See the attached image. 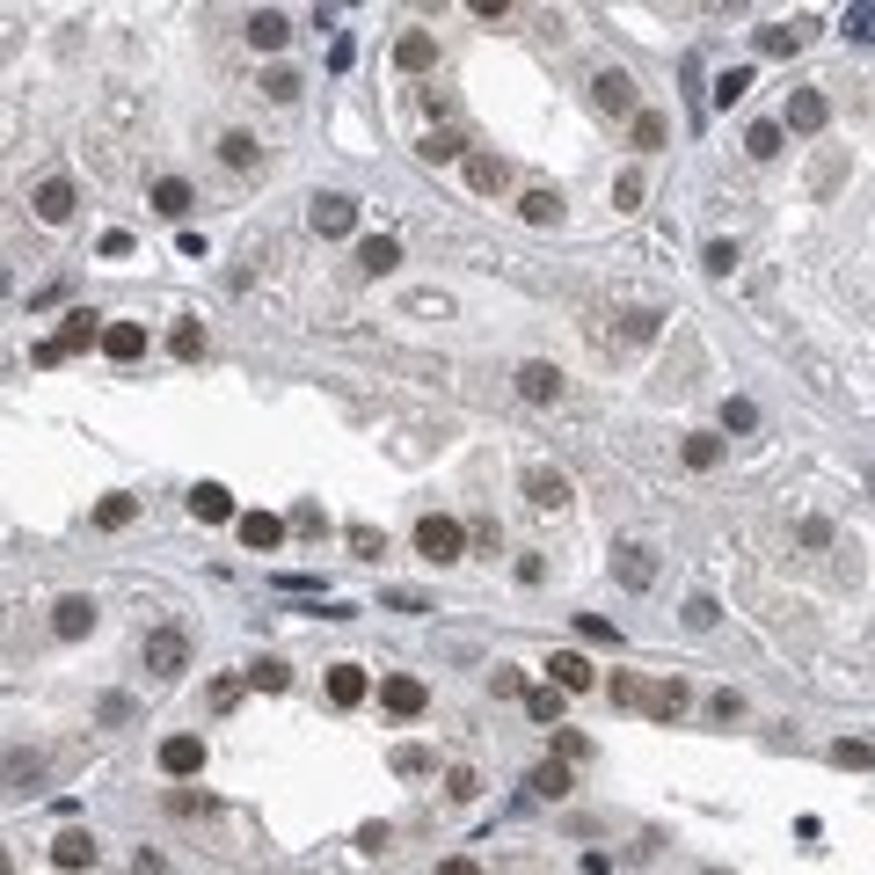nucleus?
I'll use <instances>...</instances> for the list:
<instances>
[{"mask_svg":"<svg viewBox=\"0 0 875 875\" xmlns=\"http://www.w3.org/2000/svg\"><path fill=\"white\" fill-rule=\"evenodd\" d=\"M88 343H102V315H88V307H81V315L59 321V336L37 343V365H66V358H81Z\"/></svg>","mask_w":875,"mask_h":875,"instance_id":"1","label":"nucleus"},{"mask_svg":"<svg viewBox=\"0 0 875 875\" xmlns=\"http://www.w3.org/2000/svg\"><path fill=\"white\" fill-rule=\"evenodd\" d=\"M460 547H467V526H460V518H445V510L416 518V555H423V562H460Z\"/></svg>","mask_w":875,"mask_h":875,"instance_id":"2","label":"nucleus"},{"mask_svg":"<svg viewBox=\"0 0 875 875\" xmlns=\"http://www.w3.org/2000/svg\"><path fill=\"white\" fill-rule=\"evenodd\" d=\"M139 656H146V671H153V679H175V671L190 664V642H183V628H153L139 642Z\"/></svg>","mask_w":875,"mask_h":875,"instance_id":"3","label":"nucleus"},{"mask_svg":"<svg viewBox=\"0 0 875 875\" xmlns=\"http://www.w3.org/2000/svg\"><path fill=\"white\" fill-rule=\"evenodd\" d=\"M307 226H315L321 242H336V234H350V226H358V197H343V190H321L315 205H307Z\"/></svg>","mask_w":875,"mask_h":875,"instance_id":"4","label":"nucleus"},{"mask_svg":"<svg viewBox=\"0 0 875 875\" xmlns=\"http://www.w3.org/2000/svg\"><path fill=\"white\" fill-rule=\"evenodd\" d=\"M591 102L613 110V118H634V81L620 66H599V73H591Z\"/></svg>","mask_w":875,"mask_h":875,"instance_id":"5","label":"nucleus"},{"mask_svg":"<svg viewBox=\"0 0 875 875\" xmlns=\"http://www.w3.org/2000/svg\"><path fill=\"white\" fill-rule=\"evenodd\" d=\"M613 577L628 583V591H650V583H656V555L642 547V540H628V547H613Z\"/></svg>","mask_w":875,"mask_h":875,"instance_id":"6","label":"nucleus"},{"mask_svg":"<svg viewBox=\"0 0 875 875\" xmlns=\"http://www.w3.org/2000/svg\"><path fill=\"white\" fill-rule=\"evenodd\" d=\"M234 533H242V547H256V555H270V547H285V518H270V510H248V518H234Z\"/></svg>","mask_w":875,"mask_h":875,"instance_id":"7","label":"nucleus"},{"mask_svg":"<svg viewBox=\"0 0 875 875\" xmlns=\"http://www.w3.org/2000/svg\"><path fill=\"white\" fill-rule=\"evenodd\" d=\"M88 628H96V599H81V591H66V599L51 606V634H66V642H81Z\"/></svg>","mask_w":875,"mask_h":875,"instance_id":"8","label":"nucleus"},{"mask_svg":"<svg viewBox=\"0 0 875 875\" xmlns=\"http://www.w3.org/2000/svg\"><path fill=\"white\" fill-rule=\"evenodd\" d=\"M161 774L169 780L205 774V737H169V744H161Z\"/></svg>","mask_w":875,"mask_h":875,"instance_id":"9","label":"nucleus"},{"mask_svg":"<svg viewBox=\"0 0 875 875\" xmlns=\"http://www.w3.org/2000/svg\"><path fill=\"white\" fill-rule=\"evenodd\" d=\"M29 205H37V219H45V226H66V219H73V183H66V175H45Z\"/></svg>","mask_w":875,"mask_h":875,"instance_id":"10","label":"nucleus"},{"mask_svg":"<svg viewBox=\"0 0 875 875\" xmlns=\"http://www.w3.org/2000/svg\"><path fill=\"white\" fill-rule=\"evenodd\" d=\"M380 707L409 723V715H423V707H431V693H423V679H380Z\"/></svg>","mask_w":875,"mask_h":875,"instance_id":"11","label":"nucleus"},{"mask_svg":"<svg viewBox=\"0 0 875 875\" xmlns=\"http://www.w3.org/2000/svg\"><path fill=\"white\" fill-rule=\"evenodd\" d=\"M686 701H693V693H686L679 679H656V686H642V715H656V723H671V715H686Z\"/></svg>","mask_w":875,"mask_h":875,"instance_id":"12","label":"nucleus"},{"mask_svg":"<svg viewBox=\"0 0 875 875\" xmlns=\"http://www.w3.org/2000/svg\"><path fill=\"white\" fill-rule=\"evenodd\" d=\"M518 394H526L533 409H547V402H562V372L555 365H518Z\"/></svg>","mask_w":875,"mask_h":875,"instance_id":"13","label":"nucleus"},{"mask_svg":"<svg viewBox=\"0 0 875 875\" xmlns=\"http://www.w3.org/2000/svg\"><path fill=\"white\" fill-rule=\"evenodd\" d=\"M102 358H118V365L146 358V329L139 321H110V329H102Z\"/></svg>","mask_w":875,"mask_h":875,"instance_id":"14","label":"nucleus"},{"mask_svg":"<svg viewBox=\"0 0 875 875\" xmlns=\"http://www.w3.org/2000/svg\"><path fill=\"white\" fill-rule=\"evenodd\" d=\"M825 118H831V102L817 96V88H796V96H788V132H825Z\"/></svg>","mask_w":875,"mask_h":875,"instance_id":"15","label":"nucleus"},{"mask_svg":"<svg viewBox=\"0 0 875 875\" xmlns=\"http://www.w3.org/2000/svg\"><path fill=\"white\" fill-rule=\"evenodd\" d=\"M190 518L197 526H226V518H234V496H226L219 482H197L190 489Z\"/></svg>","mask_w":875,"mask_h":875,"instance_id":"16","label":"nucleus"},{"mask_svg":"<svg viewBox=\"0 0 875 875\" xmlns=\"http://www.w3.org/2000/svg\"><path fill=\"white\" fill-rule=\"evenodd\" d=\"M285 37H292V23L278 8H256V15H248V45L256 51H285Z\"/></svg>","mask_w":875,"mask_h":875,"instance_id":"17","label":"nucleus"},{"mask_svg":"<svg viewBox=\"0 0 875 875\" xmlns=\"http://www.w3.org/2000/svg\"><path fill=\"white\" fill-rule=\"evenodd\" d=\"M547 671H555V686H562V693H591V679H599V671H591V664H583L577 650H555V656H547Z\"/></svg>","mask_w":875,"mask_h":875,"instance_id":"18","label":"nucleus"},{"mask_svg":"<svg viewBox=\"0 0 875 875\" xmlns=\"http://www.w3.org/2000/svg\"><path fill=\"white\" fill-rule=\"evenodd\" d=\"M394 66H402V73H423V66H438V37H431V29H409V37L394 45Z\"/></svg>","mask_w":875,"mask_h":875,"instance_id":"19","label":"nucleus"},{"mask_svg":"<svg viewBox=\"0 0 875 875\" xmlns=\"http://www.w3.org/2000/svg\"><path fill=\"white\" fill-rule=\"evenodd\" d=\"M394 263H402V242H394V234H372V242H358V270H365V278H387Z\"/></svg>","mask_w":875,"mask_h":875,"instance_id":"20","label":"nucleus"},{"mask_svg":"<svg viewBox=\"0 0 875 875\" xmlns=\"http://www.w3.org/2000/svg\"><path fill=\"white\" fill-rule=\"evenodd\" d=\"M510 183V169L496 161V153H467V190H482V197H496Z\"/></svg>","mask_w":875,"mask_h":875,"instance_id":"21","label":"nucleus"},{"mask_svg":"<svg viewBox=\"0 0 875 875\" xmlns=\"http://www.w3.org/2000/svg\"><path fill=\"white\" fill-rule=\"evenodd\" d=\"M802 45H810V23H780V29H759V51H766V59H796Z\"/></svg>","mask_w":875,"mask_h":875,"instance_id":"22","label":"nucleus"},{"mask_svg":"<svg viewBox=\"0 0 875 875\" xmlns=\"http://www.w3.org/2000/svg\"><path fill=\"white\" fill-rule=\"evenodd\" d=\"M51 861H59V868H96V839H88V831H59V839H51Z\"/></svg>","mask_w":875,"mask_h":875,"instance_id":"23","label":"nucleus"},{"mask_svg":"<svg viewBox=\"0 0 875 875\" xmlns=\"http://www.w3.org/2000/svg\"><path fill=\"white\" fill-rule=\"evenodd\" d=\"M526 496H533L540 510H562L569 504V482H562L555 467H533V475H526Z\"/></svg>","mask_w":875,"mask_h":875,"instance_id":"24","label":"nucleus"},{"mask_svg":"<svg viewBox=\"0 0 875 875\" xmlns=\"http://www.w3.org/2000/svg\"><path fill=\"white\" fill-rule=\"evenodd\" d=\"M153 212L183 219V212H190V183H183V175H161V183H153Z\"/></svg>","mask_w":875,"mask_h":875,"instance_id":"25","label":"nucleus"},{"mask_svg":"<svg viewBox=\"0 0 875 875\" xmlns=\"http://www.w3.org/2000/svg\"><path fill=\"white\" fill-rule=\"evenodd\" d=\"M329 701H336V707L365 701V671H358V664H336V671H329Z\"/></svg>","mask_w":875,"mask_h":875,"instance_id":"26","label":"nucleus"},{"mask_svg":"<svg viewBox=\"0 0 875 875\" xmlns=\"http://www.w3.org/2000/svg\"><path fill=\"white\" fill-rule=\"evenodd\" d=\"M248 686H256V693H285L292 664H285V656H263V664H248Z\"/></svg>","mask_w":875,"mask_h":875,"instance_id":"27","label":"nucleus"},{"mask_svg":"<svg viewBox=\"0 0 875 875\" xmlns=\"http://www.w3.org/2000/svg\"><path fill=\"white\" fill-rule=\"evenodd\" d=\"M518 212H526V226H555V219H562V197L555 190H526V197H518Z\"/></svg>","mask_w":875,"mask_h":875,"instance_id":"28","label":"nucleus"},{"mask_svg":"<svg viewBox=\"0 0 875 875\" xmlns=\"http://www.w3.org/2000/svg\"><path fill=\"white\" fill-rule=\"evenodd\" d=\"M526 715L562 729V686H526Z\"/></svg>","mask_w":875,"mask_h":875,"instance_id":"29","label":"nucleus"},{"mask_svg":"<svg viewBox=\"0 0 875 875\" xmlns=\"http://www.w3.org/2000/svg\"><path fill=\"white\" fill-rule=\"evenodd\" d=\"M569 788H577V780H569V766H562V759H547V766H533V796L562 802V796H569Z\"/></svg>","mask_w":875,"mask_h":875,"instance_id":"30","label":"nucleus"},{"mask_svg":"<svg viewBox=\"0 0 875 875\" xmlns=\"http://www.w3.org/2000/svg\"><path fill=\"white\" fill-rule=\"evenodd\" d=\"M679 453H686V467H693V475H707V467L723 460V438H707V431H693V438H686V445H679Z\"/></svg>","mask_w":875,"mask_h":875,"instance_id":"31","label":"nucleus"},{"mask_svg":"<svg viewBox=\"0 0 875 875\" xmlns=\"http://www.w3.org/2000/svg\"><path fill=\"white\" fill-rule=\"evenodd\" d=\"M416 153H423L431 169H438V161H467V139H460V132H431V139L416 146Z\"/></svg>","mask_w":875,"mask_h":875,"instance_id":"32","label":"nucleus"},{"mask_svg":"<svg viewBox=\"0 0 875 875\" xmlns=\"http://www.w3.org/2000/svg\"><path fill=\"white\" fill-rule=\"evenodd\" d=\"M132 518H139V504H132V496H102V504H96V526H102V533H124Z\"/></svg>","mask_w":875,"mask_h":875,"instance_id":"33","label":"nucleus"},{"mask_svg":"<svg viewBox=\"0 0 875 875\" xmlns=\"http://www.w3.org/2000/svg\"><path fill=\"white\" fill-rule=\"evenodd\" d=\"M744 96H752V66H729L715 81V110H729V102H744Z\"/></svg>","mask_w":875,"mask_h":875,"instance_id":"34","label":"nucleus"},{"mask_svg":"<svg viewBox=\"0 0 875 875\" xmlns=\"http://www.w3.org/2000/svg\"><path fill=\"white\" fill-rule=\"evenodd\" d=\"M831 766H853V774H868V766H875V744H861V737H839V744H831Z\"/></svg>","mask_w":875,"mask_h":875,"instance_id":"35","label":"nucleus"},{"mask_svg":"<svg viewBox=\"0 0 875 875\" xmlns=\"http://www.w3.org/2000/svg\"><path fill=\"white\" fill-rule=\"evenodd\" d=\"M219 161H226V169H256V139H248V132H226V139H219Z\"/></svg>","mask_w":875,"mask_h":875,"instance_id":"36","label":"nucleus"},{"mask_svg":"<svg viewBox=\"0 0 875 875\" xmlns=\"http://www.w3.org/2000/svg\"><path fill=\"white\" fill-rule=\"evenodd\" d=\"M577 634H583V642H599V650H620V628L599 620V613H577Z\"/></svg>","mask_w":875,"mask_h":875,"instance_id":"37","label":"nucleus"},{"mask_svg":"<svg viewBox=\"0 0 875 875\" xmlns=\"http://www.w3.org/2000/svg\"><path fill=\"white\" fill-rule=\"evenodd\" d=\"M744 153H752V161H774V153H780V124H752V132H744Z\"/></svg>","mask_w":875,"mask_h":875,"instance_id":"38","label":"nucleus"},{"mask_svg":"<svg viewBox=\"0 0 875 875\" xmlns=\"http://www.w3.org/2000/svg\"><path fill=\"white\" fill-rule=\"evenodd\" d=\"M169 350H175L183 365H190V358H205V329H197V321H183V329L169 336Z\"/></svg>","mask_w":875,"mask_h":875,"instance_id":"39","label":"nucleus"},{"mask_svg":"<svg viewBox=\"0 0 875 875\" xmlns=\"http://www.w3.org/2000/svg\"><path fill=\"white\" fill-rule=\"evenodd\" d=\"M634 146H642V153L664 146V118H656V110H634Z\"/></svg>","mask_w":875,"mask_h":875,"instance_id":"40","label":"nucleus"},{"mask_svg":"<svg viewBox=\"0 0 875 875\" xmlns=\"http://www.w3.org/2000/svg\"><path fill=\"white\" fill-rule=\"evenodd\" d=\"M350 547H358L365 562H380L387 555V533H380V526H350Z\"/></svg>","mask_w":875,"mask_h":875,"instance_id":"41","label":"nucleus"},{"mask_svg":"<svg viewBox=\"0 0 875 875\" xmlns=\"http://www.w3.org/2000/svg\"><path fill=\"white\" fill-rule=\"evenodd\" d=\"M715 620H723V606H715V599H686V628H693V634H707Z\"/></svg>","mask_w":875,"mask_h":875,"instance_id":"42","label":"nucleus"},{"mask_svg":"<svg viewBox=\"0 0 875 875\" xmlns=\"http://www.w3.org/2000/svg\"><path fill=\"white\" fill-rule=\"evenodd\" d=\"M394 774H402V780L431 774V752H423V744H402V752H394Z\"/></svg>","mask_w":875,"mask_h":875,"instance_id":"43","label":"nucleus"},{"mask_svg":"<svg viewBox=\"0 0 875 875\" xmlns=\"http://www.w3.org/2000/svg\"><path fill=\"white\" fill-rule=\"evenodd\" d=\"M0 774H8V780H37V774H45V759H37V752H8V759H0Z\"/></svg>","mask_w":875,"mask_h":875,"instance_id":"44","label":"nucleus"},{"mask_svg":"<svg viewBox=\"0 0 875 875\" xmlns=\"http://www.w3.org/2000/svg\"><path fill=\"white\" fill-rule=\"evenodd\" d=\"M445 796H453V802H475V796H482V780H475V766H453V774H445Z\"/></svg>","mask_w":875,"mask_h":875,"instance_id":"45","label":"nucleus"},{"mask_svg":"<svg viewBox=\"0 0 875 875\" xmlns=\"http://www.w3.org/2000/svg\"><path fill=\"white\" fill-rule=\"evenodd\" d=\"M489 693H496V701H504V693H526V671H518V664H496V671H489Z\"/></svg>","mask_w":875,"mask_h":875,"instance_id":"46","label":"nucleus"},{"mask_svg":"<svg viewBox=\"0 0 875 875\" xmlns=\"http://www.w3.org/2000/svg\"><path fill=\"white\" fill-rule=\"evenodd\" d=\"M642 701V679L634 671H613V707H634Z\"/></svg>","mask_w":875,"mask_h":875,"instance_id":"47","label":"nucleus"},{"mask_svg":"<svg viewBox=\"0 0 875 875\" xmlns=\"http://www.w3.org/2000/svg\"><path fill=\"white\" fill-rule=\"evenodd\" d=\"M707 270L729 278V270H737V242H707Z\"/></svg>","mask_w":875,"mask_h":875,"instance_id":"48","label":"nucleus"},{"mask_svg":"<svg viewBox=\"0 0 875 875\" xmlns=\"http://www.w3.org/2000/svg\"><path fill=\"white\" fill-rule=\"evenodd\" d=\"M263 88H270V102H292V96H299V73H285V66H278V73L263 81Z\"/></svg>","mask_w":875,"mask_h":875,"instance_id":"49","label":"nucleus"},{"mask_svg":"<svg viewBox=\"0 0 875 875\" xmlns=\"http://www.w3.org/2000/svg\"><path fill=\"white\" fill-rule=\"evenodd\" d=\"M613 205L634 212V205H642V175H620V183H613Z\"/></svg>","mask_w":875,"mask_h":875,"instance_id":"50","label":"nucleus"},{"mask_svg":"<svg viewBox=\"0 0 875 875\" xmlns=\"http://www.w3.org/2000/svg\"><path fill=\"white\" fill-rule=\"evenodd\" d=\"M387 606H394V613H431V599H423V591H409V583H402V591H387Z\"/></svg>","mask_w":875,"mask_h":875,"instance_id":"51","label":"nucleus"},{"mask_svg":"<svg viewBox=\"0 0 875 875\" xmlns=\"http://www.w3.org/2000/svg\"><path fill=\"white\" fill-rule=\"evenodd\" d=\"M847 37L868 45V37H875V8H847Z\"/></svg>","mask_w":875,"mask_h":875,"instance_id":"52","label":"nucleus"},{"mask_svg":"<svg viewBox=\"0 0 875 875\" xmlns=\"http://www.w3.org/2000/svg\"><path fill=\"white\" fill-rule=\"evenodd\" d=\"M285 526H292V533H321V504H299Z\"/></svg>","mask_w":875,"mask_h":875,"instance_id":"53","label":"nucleus"},{"mask_svg":"<svg viewBox=\"0 0 875 875\" xmlns=\"http://www.w3.org/2000/svg\"><path fill=\"white\" fill-rule=\"evenodd\" d=\"M723 423H729V431H752V423H759V409H752V402H729V409H723Z\"/></svg>","mask_w":875,"mask_h":875,"instance_id":"54","label":"nucleus"},{"mask_svg":"<svg viewBox=\"0 0 875 875\" xmlns=\"http://www.w3.org/2000/svg\"><path fill=\"white\" fill-rule=\"evenodd\" d=\"M467 15H482V23H504L510 0H467Z\"/></svg>","mask_w":875,"mask_h":875,"instance_id":"55","label":"nucleus"},{"mask_svg":"<svg viewBox=\"0 0 875 875\" xmlns=\"http://www.w3.org/2000/svg\"><path fill=\"white\" fill-rule=\"evenodd\" d=\"M387 839H394L387 825H365V831H358V847H365V853H387Z\"/></svg>","mask_w":875,"mask_h":875,"instance_id":"56","label":"nucleus"},{"mask_svg":"<svg viewBox=\"0 0 875 875\" xmlns=\"http://www.w3.org/2000/svg\"><path fill=\"white\" fill-rule=\"evenodd\" d=\"M242 686H248V679H219V686H212V707H234V701H242Z\"/></svg>","mask_w":875,"mask_h":875,"instance_id":"57","label":"nucleus"},{"mask_svg":"<svg viewBox=\"0 0 875 875\" xmlns=\"http://www.w3.org/2000/svg\"><path fill=\"white\" fill-rule=\"evenodd\" d=\"M438 875H482V868H475L467 853H453V861H438Z\"/></svg>","mask_w":875,"mask_h":875,"instance_id":"58","label":"nucleus"},{"mask_svg":"<svg viewBox=\"0 0 875 875\" xmlns=\"http://www.w3.org/2000/svg\"><path fill=\"white\" fill-rule=\"evenodd\" d=\"M0 292H8V270H0Z\"/></svg>","mask_w":875,"mask_h":875,"instance_id":"59","label":"nucleus"},{"mask_svg":"<svg viewBox=\"0 0 875 875\" xmlns=\"http://www.w3.org/2000/svg\"><path fill=\"white\" fill-rule=\"evenodd\" d=\"M0 875H8V853H0Z\"/></svg>","mask_w":875,"mask_h":875,"instance_id":"60","label":"nucleus"},{"mask_svg":"<svg viewBox=\"0 0 875 875\" xmlns=\"http://www.w3.org/2000/svg\"><path fill=\"white\" fill-rule=\"evenodd\" d=\"M868 489H875V467H868Z\"/></svg>","mask_w":875,"mask_h":875,"instance_id":"61","label":"nucleus"},{"mask_svg":"<svg viewBox=\"0 0 875 875\" xmlns=\"http://www.w3.org/2000/svg\"><path fill=\"white\" fill-rule=\"evenodd\" d=\"M707 875H723V868H707Z\"/></svg>","mask_w":875,"mask_h":875,"instance_id":"62","label":"nucleus"}]
</instances>
